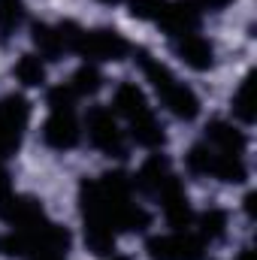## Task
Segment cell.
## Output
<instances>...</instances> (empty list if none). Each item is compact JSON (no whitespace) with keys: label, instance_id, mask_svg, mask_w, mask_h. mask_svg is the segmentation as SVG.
<instances>
[{"label":"cell","instance_id":"cell-25","mask_svg":"<svg viewBox=\"0 0 257 260\" xmlns=\"http://www.w3.org/2000/svg\"><path fill=\"white\" fill-rule=\"evenodd\" d=\"M197 6H200V12L203 9H209V12H221V9H227L233 0H194Z\"/></svg>","mask_w":257,"mask_h":260},{"label":"cell","instance_id":"cell-17","mask_svg":"<svg viewBox=\"0 0 257 260\" xmlns=\"http://www.w3.org/2000/svg\"><path fill=\"white\" fill-rule=\"evenodd\" d=\"M197 236L212 245V242H221L227 236V212L224 209H206L200 218H197Z\"/></svg>","mask_w":257,"mask_h":260},{"label":"cell","instance_id":"cell-5","mask_svg":"<svg viewBox=\"0 0 257 260\" xmlns=\"http://www.w3.org/2000/svg\"><path fill=\"white\" fill-rule=\"evenodd\" d=\"M27 121H30V100L21 94H6L0 100V164L21 148Z\"/></svg>","mask_w":257,"mask_h":260},{"label":"cell","instance_id":"cell-9","mask_svg":"<svg viewBox=\"0 0 257 260\" xmlns=\"http://www.w3.org/2000/svg\"><path fill=\"white\" fill-rule=\"evenodd\" d=\"M200 21H203V12L194 0H173L167 3L164 15L157 18V24L167 30V37L179 40V37H188V34H197L200 30Z\"/></svg>","mask_w":257,"mask_h":260},{"label":"cell","instance_id":"cell-15","mask_svg":"<svg viewBox=\"0 0 257 260\" xmlns=\"http://www.w3.org/2000/svg\"><path fill=\"white\" fill-rule=\"evenodd\" d=\"M176 55L185 61V67H191L197 73H206L215 67V46L200 37V34H188V37H179L176 40Z\"/></svg>","mask_w":257,"mask_h":260},{"label":"cell","instance_id":"cell-30","mask_svg":"<svg viewBox=\"0 0 257 260\" xmlns=\"http://www.w3.org/2000/svg\"><path fill=\"white\" fill-rule=\"evenodd\" d=\"M112 260H127V257H121V254H112Z\"/></svg>","mask_w":257,"mask_h":260},{"label":"cell","instance_id":"cell-2","mask_svg":"<svg viewBox=\"0 0 257 260\" xmlns=\"http://www.w3.org/2000/svg\"><path fill=\"white\" fill-rule=\"evenodd\" d=\"M136 61H139V67H142L145 79L151 82L154 94L160 97V103H164L179 121H194V118L200 115V97H197V94H194L191 88H188L170 67L164 64V61L151 58L145 49H136Z\"/></svg>","mask_w":257,"mask_h":260},{"label":"cell","instance_id":"cell-20","mask_svg":"<svg viewBox=\"0 0 257 260\" xmlns=\"http://www.w3.org/2000/svg\"><path fill=\"white\" fill-rule=\"evenodd\" d=\"M67 85L73 88L76 97H94V94L103 88V76H100V70L94 64H82L73 73V79H70Z\"/></svg>","mask_w":257,"mask_h":260},{"label":"cell","instance_id":"cell-16","mask_svg":"<svg viewBox=\"0 0 257 260\" xmlns=\"http://www.w3.org/2000/svg\"><path fill=\"white\" fill-rule=\"evenodd\" d=\"M30 40H34V46H37V52H40V58H43V61H58V58H64V55H67L58 24L37 21V24L30 27Z\"/></svg>","mask_w":257,"mask_h":260},{"label":"cell","instance_id":"cell-10","mask_svg":"<svg viewBox=\"0 0 257 260\" xmlns=\"http://www.w3.org/2000/svg\"><path fill=\"white\" fill-rule=\"evenodd\" d=\"M0 218L12 227V230H34L37 224L46 221V209L37 197L27 194H12L0 206Z\"/></svg>","mask_w":257,"mask_h":260},{"label":"cell","instance_id":"cell-1","mask_svg":"<svg viewBox=\"0 0 257 260\" xmlns=\"http://www.w3.org/2000/svg\"><path fill=\"white\" fill-rule=\"evenodd\" d=\"M115 112L127 121L130 136L133 142H139L142 148H151V151H160L164 142H167V130L157 121L154 109L148 106V97L145 91L136 85V82H121L115 88Z\"/></svg>","mask_w":257,"mask_h":260},{"label":"cell","instance_id":"cell-27","mask_svg":"<svg viewBox=\"0 0 257 260\" xmlns=\"http://www.w3.org/2000/svg\"><path fill=\"white\" fill-rule=\"evenodd\" d=\"M245 212H248V218H254V194L245 197Z\"/></svg>","mask_w":257,"mask_h":260},{"label":"cell","instance_id":"cell-4","mask_svg":"<svg viewBox=\"0 0 257 260\" xmlns=\"http://www.w3.org/2000/svg\"><path fill=\"white\" fill-rule=\"evenodd\" d=\"M188 170H191L194 176H212V179L227 182V185H239V182L248 179L245 157L221 154L209 142H197L191 151H188Z\"/></svg>","mask_w":257,"mask_h":260},{"label":"cell","instance_id":"cell-23","mask_svg":"<svg viewBox=\"0 0 257 260\" xmlns=\"http://www.w3.org/2000/svg\"><path fill=\"white\" fill-rule=\"evenodd\" d=\"M76 94H73V88L70 85H58V88H52L49 91V109L52 112H76Z\"/></svg>","mask_w":257,"mask_h":260},{"label":"cell","instance_id":"cell-14","mask_svg":"<svg viewBox=\"0 0 257 260\" xmlns=\"http://www.w3.org/2000/svg\"><path fill=\"white\" fill-rule=\"evenodd\" d=\"M206 142H209L215 151L230 154V157H245V148H248L245 133L239 127H233L230 121H224V118L209 121V127H206Z\"/></svg>","mask_w":257,"mask_h":260},{"label":"cell","instance_id":"cell-26","mask_svg":"<svg viewBox=\"0 0 257 260\" xmlns=\"http://www.w3.org/2000/svg\"><path fill=\"white\" fill-rule=\"evenodd\" d=\"M27 260H67V254H58V251H43V254H34Z\"/></svg>","mask_w":257,"mask_h":260},{"label":"cell","instance_id":"cell-21","mask_svg":"<svg viewBox=\"0 0 257 260\" xmlns=\"http://www.w3.org/2000/svg\"><path fill=\"white\" fill-rule=\"evenodd\" d=\"M24 21V0H0V40H9Z\"/></svg>","mask_w":257,"mask_h":260},{"label":"cell","instance_id":"cell-12","mask_svg":"<svg viewBox=\"0 0 257 260\" xmlns=\"http://www.w3.org/2000/svg\"><path fill=\"white\" fill-rule=\"evenodd\" d=\"M82 139V127L76 112H52L43 124V142L55 151H70Z\"/></svg>","mask_w":257,"mask_h":260},{"label":"cell","instance_id":"cell-22","mask_svg":"<svg viewBox=\"0 0 257 260\" xmlns=\"http://www.w3.org/2000/svg\"><path fill=\"white\" fill-rule=\"evenodd\" d=\"M167 3L170 0H127V9H130V15L139 18V21H157L164 15Z\"/></svg>","mask_w":257,"mask_h":260},{"label":"cell","instance_id":"cell-24","mask_svg":"<svg viewBox=\"0 0 257 260\" xmlns=\"http://www.w3.org/2000/svg\"><path fill=\"white\" fill-rule=\"evenodd\" d=\"M12 197V179H9V173H6V167L0 164V206L6 203Z\"/></svg>","mask_w":257,"mask_h":260},{"label":"cell","instance_id":"cell-13","mask_svg":"<svg viewBox=\"0 0 257 260\" xmlns=\"http://www.w3.org/2000/svg\"><path fill=\"white\" fill-rule=\"evenodd\" d=\"M173 179H176V173H173L170 157H167V154H151V157L139 167V173H136V179H133V191H139V194H145V197L154 200Z\"/></svg>","mask_w":257,"mask_h":260},{"label":"cell","instance_id":"cell-18","mask_svg":"<svg viewBox=\"0 0 257 260\" xmlns=\"http://www.w3.org/2000/svg\"><path fill=\"white\" fill-rule=\"evenodd\" d=\"M254 73H248L239 85V91L233 94V115L242 121V124H254L257 109H254Z\"/></svg>","mask_w":257,"mask_h":260},{"label":"cell","instance_id":"cell-7","mask_svg":"<svg viewBox=\"0 0 257 260\" xmlns=\"http://www.w3.org/2000/svg\"><path fill=\"white\" fill-rule=\"evenodd\" d=\"M130 52V43L112 27H94V30H85L79 34V43L73 49V55L85 58L88 64H97V61H121Z\"/></svg>","mask_w":257,"mask_h":260},{"label":"cell","instance_id":"cell-3","mask_svg":"<svg viewBox=\"0 0 257 260\" xmlns=\"http://www.w3.org/2000/svg\"><path fill=\"white\" fill-rule=\"evenodd\" d=\"M79 209H82V224H85V245L100 257L112 254L118 230L112 224V212L100 194L97 179H85L79 185Z\"/></svg>","mask_w":257,"mask_h":260},{"label":"cell","instance_id":"cell-11","mask_svg":"<svg viewBox=\"0 0 257 260\" xmlns=\"http://www.w3.org/2000/svg\"><path fill=\"white\" fill-rule=\"evenodd\" d=\"M157 203H160V209H164V218L170 221V227L173 230H188L194 221V209H191V200H188V191H185V185H182V179L176 176L160 194L154 197Z\"/></svg>","mask_w":257,"mask_h":260},{"label":"cell","instance_id":"cell-6","mask_svg":"<svg viewBox=\"0 0 257 260\" xmlns=\"http://www.w3.org/2000/svg\"><path fill=\"white\" fill-rule=\"evenodd\" d=\"M85 127H88V139L97 151H103L109 157H127V139H124V130L118 127V118L112 109L91 106Z\"/></svg>","mask_w":257,"mask_h":260},{"label":"cell","instance_id":"cell-29","mask_svg":"<svg viewBox=\"0 0 257 260\" xmlns=\"http://www.w3.org/2000/svg\"><path fill=\"white\" fill-rule=\"evenodd\" d=\"M100 3H103V6H115L118 0H100Z\"/></svg>","mask_w":257,"mask_h":260},{"label":"cell","instance_id":"cell-19","mask_svg":"<svg viewBox=\"0 0 257 260\" xmlns=\"http://www.w3.org/2000/svg\"><path fill=\"white\" fill-rule=\"evenodd\" d=\"M12 73L24 88H43L46 85V64L40 55H21Z\"/></svg>","mask_w":257,"mask_h":260},{"label":"cell","instance_id":"cell-28","mask_svg":"<svg viewBox=\"0 0 257 260\" xmlns=\"http://www.w3.org/2000/svg\"><path fill=\"white\" fill-rule=\"evenodd\" d=\"M236 260H254V251H251V248H242V251H239V257Z\"/></svg>","mask_w":257,"mask_h":260},{"label":"cell","instance_id":"cell-8","mask_svg":"<svg viewBox=\"0 0 257 260\" xmlns=\"http://www.w3.org/2000/svg\"><path fill=\"white\" fill-rule=\"evenodd\" d=\"M145 251L151 260H203L206 242L191 230H173L167 236H151Z\"/></svg>","mask_w":257,"mask_h":260}]
</instances>
